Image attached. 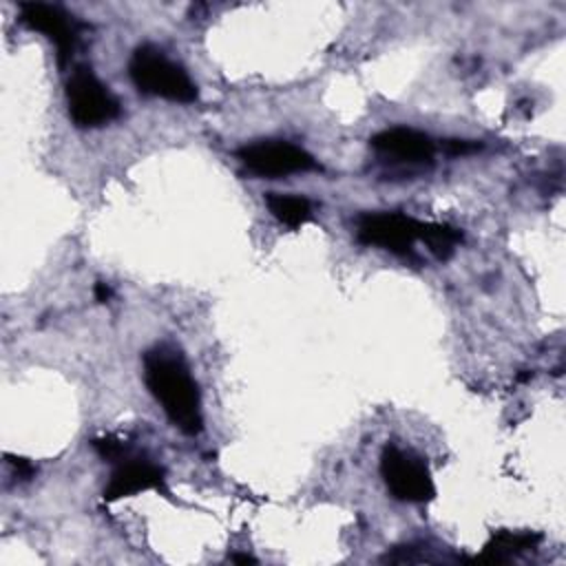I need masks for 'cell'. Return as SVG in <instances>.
Listing matches in <instances>:
<instances>
[{
  "instance_id": "cell-6",
  "label": "cell",
  "mask_w": 566,
  "mask_h": 566,
  "mask_svg": "<svg viewBox=\"0 0 566 566\" xmlns=\"http://www.w3.org/2000/svg\"><path fill=\"white\" fill-rule=\"evenodd\" d=\"M237 157L241 159L248 172L270 179L318 168L316 159L307 150L283 139H263L248 144L237 150Z\"/></svg>"
},
{
  "instance_id": "cell-10",
  "label": "cell",
  "mask_w": 566,
  "mask_h": 566,
  "mask_svg": "<svg viewBox=\"0 0 566 566\" xmlns=\"http://www.w3.org/2000/svg\"><path fill=\"white\" fill-rule=\"evenodd\" d=\"M542 542V535L531 531H497L491 535V539L484 544L482 553L475 557L480 564H506L515 559L517 555L533 551Z\"/></svg>"
},
{
  "instance_id": "cell-8",
  "label": "cell",
  "mask_w": 566,
  "mask_h": 566,
  "mask_svg": "<svg viewBox=\"0 0 566 566\" xmlns=\"http://www.w3.org/2000/svg\"><path fill=\"white\" fill-rule=\"evenodd\" d=\"M369 146L385 159L396 166H424L431 164L436 155V142L413 128L396 126L376 133L369 139Z\"/></svg>"
},
{
  "instance_id": "cell-4",
  "label": "cell",
  "mask_w": 566,
  "mask_h": 566,
  "mask_svg": "<svg viewBox=\"0 0 566 566\" xmlns=\"http://www.w3.org/2000/svg\"><path fill=\"white\" fill-rule=\"evenodd\" d=\"M380 475L387 491L400 502L422 504L436 495L427 462L398 444H385L380 453Z\"/></svg>"
},
{
  "instance_id": "cell-11",
  "label": "cell",
  "mask_w": 566,
  "mask_h": 566,
  "mask_svg": "<svg viewBox=\"0 0 566 566\" xmlns=\"http://www.w3.org/2000/svg\"><path fill=\"white\" fill-rule=\"evenodd\" d=\"M265 206L270 214L287 226V228H301L312 219V203L301 195H285V192H268Z\"/></svg>"
},
{
  "instance_id": "cell-14",
  "label": "cell",
  "mask_w": 566,
  "mask_h": 566,
  "mask_svg": "<svg viewBox=\"0 0 566 566\" xmlns=\"http://www.w3.org/2000/svg\"><path fill=\"white\" fill-rule=\"evenodd\" d=\"M7 460H9V464L13 467L15 475H18V478H22V480H29V478L35 473L33 464H31L29 460H24V458H18V455H7Z\"/></svg>"
},
{
  "instance_id": "cell-1",
  "label": "cell",
  "mask_w": 566,
  "mask_h": 566,
  "mask_svg": "<svg viewBox=\"0 0 566 566\" xmlns=\"http://www.w3.org/2000/svg\"><path fill=\"white\" fill-rule=\"evenodd\" d=\"M144 382L179 431L186 436L201 433L203 416L199 389L177 349L168 345L148 349L144 354Z\"/></svg>"
},
{
  "instance_id": "cell-3",
  "label": "cell",
  "mask_w": 566,
  "mask_h": 566,
  "mask_svg": "<svg viewBox=\"0 0 566 566\" xmlns=\"http://www.w3.org/2000/svg\"><path fill=\"white\" fill-rule=\"evenodd\" d=\"M69 117L77 128H97L119 117L117 97L88 66H75L66 80Z\"/></svg>"
},
{
  "instance_id": "cell-13",
  "label": "cell",
  "mask_w": 566,
  "mask_h": 566,
  "mask_svg": "<svg viewBox=\"0 0 566 566\" xmlns=\"http://www.w3.org/2000/svg\"><path fill=\"white\" fill-rule=\"evenodd\" d=\"M91 444L104 460L119 462L122 458H126V447L113 438H95Z\"/></svg>"
},
{
  "instance_id": "cell-15",
  "label": "cell",
  "mask_w": 566,
  "mask_h": 566,
  "mask_svg": "<svg viewBox=\"0 0 566 566\" xmlns=\"http://www.w3.org/2000/svg\"><path fill=\"white\" fill-rule=\"evenodd\" d=\"M93 294H95V301H97V303H106V301H111V296H113L111 287H108L104 281H97V283H95Z\"/></svg>"
},
{
  "instance_id": "cell-5",
  "label": "cell",
  "mask_w": 566,
  "mask_h": 566,
  "mask_svg": "<svg viewBox=\"0 0 566 566\" xmlns=\"http://www.w3.org/2000/svg\"><path fill=\"white\" fill-rule=\"evenodd\" d=\"M427 221L405 212H365L356 219V239L363 245L389 250L398 256H413V243H422Z\"/></svg>"
},
{
  "instance_id": "cell-16",
  "label": "cell",
  "mask_w": 566,
  "mask_h": 566,
  "mask_svg": "<svg viewBox=\"0 0 566 566\" xmlns=\"http://www.w3.org/2000/svg\"><path fill=\"white\" fill-rule=\"evenodd\" d=\"M230 559H232V562H237V564H254V562H256V559H254V557H250V555H232Z\"/></svg>"
},
{
  "instance_id": "cell-7",
  "label": "cell",
  "mask_w": 566,
  "mask_h": 566,
  "mask_svg": "<svg viewBox=\"0 0 566 566\" xmlns=\"http://www.w3.org/2000/svg\"><path fill=\"white\" fill-rule=\"evenodd\" d=\"M20 20L33 29L44 33L57 49V64L64 69L80 42V33L84 24L64 11L57 4H46V2H22L20 4Z\"/></svg>"
},
{
  "instance_id": "cell-12",
  "label": "cell",
  "mask_w": 566,
  "mask_h": 566,
  "mask_svg": "<svg viewBox=\"0 0 566 566\" xmlns=\"http://www.w3.org/2000/svg\"><path fill=\"white\" fill-rule=\"evenodd\" d=\"M460 241H462V232L458 228H453L449 223H429L427 221L422 243L429 248V252L436 259L447 261Z\"/></svg>"
},
{
  "instance_id": "cell-9",
  "label": "cell",
  "mask_w": 566,
  "mask_h": 566,
  "mask_svg": "<svg viewBox=\"0 0 566 566\" xmlns=\"http://www.w3.org/2000/svg\"><path fill=\"white\" fill-rule=\"evenodd\" d=\"M164 486V469L146 458H122L117 469L111 473L104 486V500L117 502L122 497H130L142 491L161 489Z\"/></svg>"
},
{
  "instance_id": "cell-2",
  "label": "cell",
  "mask_w": 566,
  "mask_h": 566,
  "mask_svg": "<svg viewBox=\"0 0 566 566\" xmlns=\"http://www.w3.org/2000/svg\"><path fill=\"white\" fill-rule=\"evenodd\" d=\"M128 75L144 95L179 104H190L197 99V84L190 80L186 69L153 44H142L133 51Z\"/></svg>"
}]
</instances>
